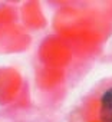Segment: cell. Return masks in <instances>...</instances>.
I'll return each instance as SVG.
<instances>
[{
	"mask_svg": "<svg viewBox=\"0 0 112 122\" xmlns=\"http://www.w3.org/2000/svg\"><path fill=\"white\" fill-rule=\"evenodd\" d=\"M98 122H112V86L105 89L99 96Z\"/></svg>",
	"mask_w": 112,
	"mask_h": 122,
	"instance_id": "cell-1",
	"label": "cell"
}]
</instances>
